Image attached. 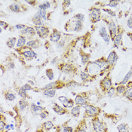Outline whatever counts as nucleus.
Instances as JSON below:
<instances>
[{
	"instance_id": "a211bd4d",
	"label": "nucleus",
	"mask_w": 132,
	"mask_h": 132,
	"mask_svg": "<svg viewBox=\"0 0 132 132\" xmlns=\"http://www.w3.org/2000/svg\"><path fill=\"white\" fill-rule=\"evenodd\" d=\"M73 67L72 65L70 64H63L62 67H61V71L64 73H67V74H70L73 72Z\"/></svg>"
},
{
	"instance_id": "39448f33",
	"label": "nucleus",
	"mask_w": 132,
	"mask_h": 132,
	"mask_svg": "<svg viewBox=\"0 0 132 132\" xmlns=\"http://www.w3.org/2000/svg\"><path fill=\"white\" fill-rule=\"evenodd\" d=\"M89 15L91 18V21L92 23H97L101 20V9L96 8V7H92L89 10Z\"/></svg>"
},
{
	"instance_id": "c03bdc74",
	"label": "nucleus",
	"mask_w": 132,
	"mask_h": 132,
	"mask_svg": "<svg viewBox=\"0 0 132 132\" xmlns=\"http://www.w3.org/2000/svg\"><path fill=\"white\" fill-rule=\"evenodd\" d=\"M63 132H74V130L70 126L65 125V126H63Z\"/></svg>"
},
{
	"instance_id": "20e7f679",
	"label": "nucleus",
	"mask_w": 132,
	"mask_h": 132,
	"mask_svg": "<svg viewBox=\"0 0 132 132\" xmlns=\"http://www.w3.org/2000/svg\"><path fill=\"white\" fill-rule=\"evenodd\" d=\"M83 28V23L77 20L75 18H72L70 20L67 25H65V29L67 30H72L76 32H79Z\"/></svg>"
},
{
	"instance_id": "3c124183",
	"label": "nucleus",
	"mask_w": 132,
	"mask_h": 132,
	"mask_svg": "<svg viewBox=\"0 0 132 132\" xmlns=\"http://www.w3.org/2000/svg\"><path fill=\"white\" fill-rule=\"evenodd\" d=\"M26 27H26L25 25H23V24H17V25L15 26V28L18 29V30H24Z\"/></svg>"
},
{
	"instance_id": "7c9ffc66",
	"label": "nucleus",
	"mask_w": 132,
	"mask_h": 132,
	"mask_svg": "<svg viewBox=\"0 0 132 132\" xmlns=\"http://www.w3.org/2000/svg\"><path fill=\"white\" fill-rule=\"evenodd\" d=\"M119 132H128V125L126 123H122L117 126Z\"/></svg>"
},
{
	"instance_id": "dca6fc26",
	"label": "nucleus",
	"mask_w": 132,
	"mask_h": 132,
	"mask_svg": "<svg viewBox=\"0 0 132 132\" xmlns=\"http://www.w3.org/2000/svg\"><path fill=\"white\" fill-rule=\"evenodd\" d=\"M61 32L56 29H54L53 32L50 35V40L53 42H57L58 41L61 39Z\"/></svg>"
},
{
	"instance_id": "c85d7f7f",
	"label": "nucleus",
	"mask_w": 132,
	"mask_h": 132,
	"mask_svg": "<svg viewBox=\"0 0 132 132\" xmlns=\"http://www.w3.org/2000/svg\"><path fill=\"white\" fill-rule=\"evenodd\" d=\"M5 98L7 101H13L16 99V96L14 94H13L12 92H5Z\"/></svg>"
},
{
	"instance_id": "aec40b11",
	"label": "nucleus",
	"mask_w": 132,
	"mask_h": 132,
	"mask_svg": "<svg viewBox=\"0 0 132 132\" xmlns=\"http://www.w3.org/2000/svg\"><path fill=\"white\" fill-rule=\"evenodd\" d=\"M122 32H119L117 34V36H116V38L114 39L113 40V45L114 47L116 48H119L120 44H121V42H122Z\"/></svg>"
},
{
	"instance_id": "09e8293b",
	"label": "nucleus",
	"mask_w": 132,
	"mask_h": 132,
	"mask_svg": "<svg viewBox=\"0 0 132 132\" xmlns=\"http://www.w3.org/2000/svg\"><path fill=\"white\" fill-rule=\"evenodd\" d=\"M127 25H128V28L132 29V15H131L130 18L127 20Z\"/></svg>"
},
{
	"instance_id": "a19ab883",
	"label": "nucleus",
	"mask_w": 132,
	"mask_h": 132,
	"mask_svg": "<svg viewBox=\"0 0 132 132\" xmlns=\"http://www.w3.org/2000/svg\"><path fill=\"white\" fill-rule=\"evenodd\" d=\"M73 18H75L76 20L80 21L81 23H83L84 20H85V15L82 14H76Z\"/></svg>"
},
{
	"instance_id": "f704fd0d",
	"label": "nucleus",
	"mask_w": 132,
	"mask_h": 132,
	"mask_svg": "<svg viewBox=\"0 0 132 132\" xmlns=\"http://www.w3.org/2000/svg\"><path fill=\"white\" fill-rule=\"evenodd\" d=\"M80 77H81V80L85 82L91 81V77L89 76V75L87 72H85V71L80 72Z\"/></svg>"
},
{
	"instance_id": "f03ea898",
	"label": "nucleus",
	"mask_w": 132,
	"mask_h": 132,
	"mask_svg": "<svg viewBox=\"0 0 132 132\" xmlns=\"http://www.w3.org/2000/svg\"><path fill=\"white\" fill-rule=\"evenodd\" d=\"M85 108V117H91L94 118L96 116H98L101 113V109L95 106L92 104L88 103L84 106Z\"/></svg>"
},
{
	"instance_id": "412c9836",
	"label": "nucleus",
	"mask_w": 132,
	"mask_h": 132,
	"mask_svg": "<svg viewBox=\"0 0 132 132\" xmlns=\"http://www.w3.org/2000/svg\"><path fill=\"white\" fill-rule=\"evenodd\" d=\"M80 110H81V106L76 105V106H73V107L72 108L70 113H71V115L73 117L77 118V117H79V115H80Z\"/></svg>"
},
{
	"instance_id": "a878e982",
	"label": "nucleus",
	"mask_w": 132,
	"mask_h": 132,
	"mask_svg": "<svg viewBox=\"0 0 132 132\" xmlns=\"http://www.w3.org/2000/svg\"><path fill=\"white\" fill-rule=\"evenodd\" d=\"M81 63L82 64L84 65H87L90 61H89V59H90V55L88 54H86V53H81Z\"/></svg>"
},
{
	"instance_id": "4c0bfd02",
	"label": "nucleus",
	"mask_w": 132,
	"mask_h": 132,
	"mask_svg": "<svg viewBox=\"0 0 132 132\" xmlns=\"http://www.w3.org/2000/svg\"><path fill=\"white\" fill-rule=\"evenodd\" d=\"M45 74H46V76L48 77V79L49 80H53L54 79V72H53V70L51 69L46 70Z\"/></svg>"
},
{
	"instance_id": "6e6552de",
	"label": "nucleus",
	"mask_w": 132,
	"mask_h": 132,
	"mask_svg": "<svg viewBox=\"0 0 132 132\" xmlns=\"http://www.w3.org/2000/svg\"><path fill=\"white\" fill-rule=\"evenodd\" d=\"M35 30L37 35L39 36V38H42V39L46 38L49 34V29L45 26L35 27Z\"/></svg>"
},
{
	"instance_id": "6e6d98bb",
	"label": "nucleus",
	"mask_w": 132,
	"mask_h": 132,
	"mask_svg": "<svg viewBox=\"0 0 132 132\" xmlns=\"http://www.w3.org/2000/svg\"><path fill=\"white\" fill-rule=\"evenodd\" d=\"M63 45H64V43H63V42L62 41L57 43V46H58V47H60V48L63 47Z\"/></svg>"
},
{
	"instance_id": "bb28decb",
	"label": "nucleus",
	"mask_w": 132,
	"mask_h": 132,
	"mask_svg": "<svg viewBox=\"0 0 132 132\" xmlns=\"http://www.w3.org/2000/svg\"><path fill=\"white\" fill-rule=\"evenodd\" d=\"M132 76V70H130V71L128 72V73L125 75V76L124 77V79H123V80H122L119 84L120 85H125L129 80H130V79L131 78Z\"/></svg>"
},
{
	"instance_id": "79ce46f5",
	"label": "nucleus",
	"mask_w": 132,
	"mask_h": 132,
	"mask_svg": "<svg viewBox=\"0 0 132 132\" xmlns=\"http://www.w3.org/2000/svg\"><path fill=\"white\" fill-rule=\"evenodd\" d=\"M119 1H110L108 3V5L112 8H116L119 5Z\"/></svg>"
},
{
	"instance_id": "0eeeda50",
	"label": "nucleus",
	"mask_w": 132,
	"mask_h": 132,
	"mask_svg": "<svg viewBox=\"0 0 132 132\" xmlns=\"http://www.w3.org/2000/svg\"><path fill=\"white\" fill-rule=\"evenodd\" d=\"M100 86H101V88L103 92L106 93V92H108V90L112 87V80H111L110 77L108 76L104 77L100 82Z\"/></svg>"
},
{
	"instance_id": "f257e3e1",
	"label": "nucleus",
	"mask_w": 132,
	"mask_h": 132,
	"mask_svg": "<svg viewBox=\"0 0 132 132\" xmlns=\"http://www.w3.org/2000/svg\"><path fill=\"white\" fill-rule=\"evenodd\" d=\"M101 67L94 61H90L87 64L85 70V72H87L92 79L96 78V76H97L101 72Z\"/></svg>"
},
{
	"instance_id": "b1692460",
	"label": "nucleus",
	"mask_w": 132,
	"mask_h": 132,
	"mask_svg": "<svg viewBox=\"0 0 132 132\" xmlns=\"http://www.w3.org/2000/svg\"><path fill=\"white\" fill-rule=\"evenodd\" d=\"M56 89H46L43 91V94L47 97H54L56 94Z\"/></svg>"
},
{
	"instance_id": "9d476101",
	"label": "nucleus",
	"mask_w": 132,
	"mask_h": 132,
	"mask_svg": "<svg viewBox=\"0 0 132 132\" xmlns=\"http://www.w3.org/2000/svg\"><path fill=\"white\" fill-rule=\"evenodd\" d=\"M36 30L35 28H32L31 27H27L24 30H21V35L23 36H24L26 39L27 38H32L34 36H36Z\"/></svg>"
},
{
	"instance_id": "2f4dec72",
	"label": "nucleus",
	"mask_w": 132,
	"mask_h": 132,
	"mask_svg": "<svg viewBox=\"0 0 132 132\" xmlns=\"http://www.w3.org/2000/svg\"><path fill=\"white\" fill-rule=\"evenodd\" d=\"M16 42H17V39L15 37H12L10 38L9 40L6 42V45L9 48H12L14 47V45H16Z\"/></svg>"
},
{
	"instance_id": "ddd939ff",
	"label": "nucleus",
	"mask_w": 132,
	"mask_h": 132,
	"mask_svg": "<svg viewBox=\"0 0 132 132\" xmlns=\"http://www.w3.org/2000/svg\"><path fill=\"white\" fill-rule=\"evenodd\" d=\"M30 110L31 112L33 115H39L41 112L45 110V108L40 106H38L37 104H36L34 103H32L30 104Z\"/></svg>"
},
{
	"instance_id": "423d86ee",
	"label": "nucleus",
	"mask_w": 132,
	"mask_h": 132,
	"mask_svg": "<svg viewBox=\"0 0 132 132\" xmlns=\"http://www.w3.org/2000/svg\"><path fill=\"white\" fill-rule=\"evenodd\" d=\"M88 96L86 95V93H81L77 94L75 98V103L81 107H84L88 103Z\"/></svg>"
},
{
	"instance_id": "4d7b16f0",
	"label": "nucleus",
	"mask_w": 132,
	"mask_h": 132,
	"mask_svg": "<svg viewBox=\"0 0 132 132\" xmlns=\"http://www.w3.org/2000/svg\"><path fill=\"white\" fill-rule=\"evenodd\" d=\"M28 83H29V84L31 86H32V85H35V83H34V82H33L32 81H31V80H29V81H28Z\"/></svg>"
},
{
	"instance_id": "de8ad7c7",
	"label": "nucleus",
	"mask_w": 132,
	"mask_h": 132,
	"mask_svg": "<svg viewBox=\"0 0 132 132\" xmlns=\"http://www.w3.org/2000/svg\"><path fill=\"white\" fill-rule=\"evenodd\" d=\"M22 88H23L25 91H31L32 90V88L30 84H25L24 85L22 86Z\"/></svg>"
},
{
	"instance_id": "2eb2a0df",
	"label": "nucleus",
	"mask_w": 132,
	"mask_h": 132,
	"mask_svg": "<svg viewBox=\"0 0 132 132\" xmlns=\"http://www.w3.org/2000/svg\"><path fill=\"white\" fill-rule=\"evenodd\" d=\"M53 110L56 113L59 114V115H64V114H67L68 113V110L67 109L64 108V107H62L60 105H58L57 103H54V106H53Z\"/></svg>"
},
{
	"instance_id": "37998d69",
	"label": "nucleus",
	"mask_w": 132,
	"mask_h": 132,
	"mask_svg": "<svg viewBox=\"0 0 132 132\" xmlns=\"http://www.w3.org/2000/svg\"><path fill=\"white\" fill-rule=\"evenodd\" d=\"M6 123L5 122H4V120L1 119L0 120V132H4L5 131V128L6 126Z\"/></svg>"
},
{
	"instance_id": "9b49d317",
	"label": "nucleus",
	"mask_w": 132,
	"mask_h": 132,
	"mask_svg": "<svg viewBox=\"0 0 132 132\" xmlns=\"http://www.w3.org/2000/svg\"><path fill=\"white\" fill-rule=\"evenodd\" d=\"M108 29H109V32H110V39L113 41L114 39L116 38V36H117V34H118L117 27H116V25L114 21H111V22L108 23Z\"/></svg>"
},
{
	"instance_id": "f8f14e48",
	"label": "nucleus",
	"mask_w": 132,
	"mask_h": 132,
	"mask_svg": "<svg viewBox=\"0 0 132 132\" xmlns=\"http://www.w3.org/2000/svg\"><path fill=\"white\" fill-rule=\"evenodd\" d=\"M24 48V50L21 52V54L23 55V57H24L25 58H27V59H29V60L30 61L32 59L36 58V57H37L36 54L32 51L30 48L26 47V48Z\"/></svg>"
},
{
	"instance_id": "49530a36",
	"label": "nucleus",
	"mask_w": 132,
	"mask_h": 132,
	"mask_svg": "<svg viewBox=\"0 0 132 132\" xmlns=\"http://www.w3.org/2000/svg\"><path fill=\"white\" fill-rule=\"evenodd\" d=\"M103 10L105 12H106L107 14H109L110 16H112V17H114V16H116V13H115V11H113L110 10V9H103Z\"/></svg>"
},
{
	"instance_id": "473e14b6",
	"label": "nucleus",
	"mask_w": 132,
	"mask_h": 132,
	"mask_svg": "<svg viewBox=\"0 0 132 132\" xmlns=\"http://www.w3.org/2000/svg\"><path fill=\"white\" fill-rule=\"evenodd\" d=\"M123 96L125 97L128 101L132 102V87L129 88H127V90L124 93Z\"/></svg>"
},
{
	"instance_id": "8fccbe9b",
	"label": "nucleus",
	"mask_w": 132,
	"mask_h": 132,
	"mask_svg": "<svg viewBox=\"0 0 132 132\" xmlns=\"http://www.w3.org/2000/svg\"><path fill=\"white\" fill-rule=\"evenodd\" d=\"M70 3H71L70 1H64V2H63V10L65 9V7H66V9L68 8V7L70 5Z\"/></svg>"
},
{
	"instance_id": "6ab92c4d",
	"label": "nucleus",
	"mask_w": 132,
	"mask_h": 132,
	"mask_svg": "<svg viewBox=\"0 0 132 132\" xmlns=\"http://www.w3.org/2000/svg\"><path fill=\"white\" fill-rule=\"evenodd\" d=\"M29 103L27 101L26 99H21L18 103V108L20 111H23L25 110L28 106H29Z\"/></svg>"
},
{
	"instance_id": "ea45409f",
	"label": "nucleus",
	"mask_w": 132,
	"mask_h": 132,
	"mask_svg": "<svg viewBox=\"0 0 132 132\" xmlns=\"http://www.w3.org/2000/svg\"><path fill=\"white\" fill-rule=\"evenodd\" d=\"M37 14L39 15V17H40L42 20H46L47 19V13H46V11L39 10V11L37 12Z\"/></svg>"
},
{
	"instance_id": "7ed1b4c3",
	"label": "nucleus",
	"mask_w": 132,
	"mask_h": 132,
	"mask_svg": "<svg viewBox=\"0 0 132 132\" xmlns=\"http://www.w3.org/2000/svg\"><path fill=\"white\" fill-rule=\"evenodd\" d=\"M92 124L94 132H108V128L106 123L101 122L98 116L92 118Z\"/></svg>"
},
{
	"instance_id": "72a5a7b5",
	"label": "nucleus",
	"mask_w": 132,
	"mask_h": 132,
	"mask_svg": "<svg viewBox=\"0 0 132 132\" xmlns=\"http://www.w3.org/2000/svg\"><path fill=\"white\" fill-rule=\"evenodd\" d=\"M18 94L19 96H20V97L22 99H27V98H28V95L27 94V91H25L23 88H22V87L20 88L18 90Z\"/></svg>"
},
{
	"instance_id": "58836bf2",
	"label": "nucleus",
	"mask_w": 132,
	"mask_h": 132,
	"mask_svg": "<svg viewBox=\"0 0 132 132\" xmlns=\"http://www.w3.org/2000/svg\"><path fill=\"white\" fill-rule=\"evenodd\" d=\"M106 94H107L108 97H113V96H115L117 93H116V88H115L114 87H112V88H110L108 90V92H106Z\"/></svg>"
},
{
	"instance_id": "13d9d810",
	"label": "nucleus",
	"mask_w": 132,
	"mask_h": 132,
	"mask_svg": "<svg viewBox=\"0 0 132 132\" xmlns=\"http://www.w3.org/2000/svg\"><path fill=\"white\" fill-rule=\"evenodd\" d=\"M36 132H44V131H43V129H42V128H40V129H38Z\"/></svg>"
},
{
	"instance_id": "1a4fd4ad",
	"label": "nucleus",
	"mask_w": 132,
	"mask_h": 132,
	"mask_svg": "<svg viewBox=\"0 0 132 132\" xmlns=\"http://www.w3.org/2000/svg\"><path fill=\"white\" fill-rule=\"evenodd\" d=\"M118 59H119V56L116 54V51H111L110 53V54L108 55L107 58H106V61H107V63H108L110 67H112V68L114 67V65L116 64V63L117 62Z\"/></svg>"
},
{
	"instance_id": "5fc2aeb1",
	"label": "nucleus",
	"mask_w": 132,
	"mask_h": 132,
	"mask_svg": "<svg viewBox=\"0 0 132 132\" xmlns=\"http://www.w3.org/2000/svg\"><path fill=\"white\" fill-rule=\"evenodd\" d=\"M9 68L11 69V70H13L15 67H14V62H10L9 63Z\"/></svg>"
},
{
	"instance_id": "c756f323",
	"label": "nucleus",
	"mask_w": 132,
	"mask_h": 132,
	"mask_svg": "<svg viewBox=\"0 0 132 132\" xmlns=\"http://www.w3.org/2000/svg\"><path fill=\"white\" fill-rule=\"evenodd\" d=\"M9 9L11 11L14 12V13H19V12H20V11H21L20 5H18V4H17V3L10 5L9 7Z\"/></svg>"
},
{
	"instance_id": "c9c22d12",
	"label": "nucleus",
	"mask_w": 132,
	"mask_h": 132,
	"mask_svg": "<svg viewBox=\"0 0 132 132\" xmlns=\"http://www.w3.org/2000/svg\"><path fill=\"white\" fill-rule=\"evenodd\" d=\"M51 7V4L49 2H45L43 4H41L39 5V10L42 11H46L47 9H50Z\"/></svg>"
},
{
	"instance_id": "864d4df0",
	"label": "nucleus",
	"mask_w": 132,
	"mask_h": 132,
	"mask_svg": "<svg viewBox=\"0 0 132 132\" xmlns=\"http://www.w3.org/2000/svg\"><path fill=\"white\" fill-rule=\"evenodd\" d=\"M67 99H68V98H67V97H65V96H60V97H58V100H59L62 103H63L64 101H66Z\"/></svg>"
},
{
	"instance_id": "603ef678",
	"label": "nucleus",
	"mask_w": 132,
	"mask_h": 132,
	"mask_svg": "<svg viewBox=\"0 0 132 132\" xmlns=\"http://www.w3.org/2000/svg\"><path fill=\"white\" fill-rule=\"evenodd\" d=\"M0 26H1V28H4L5 30H6L7 29V27H8V26H9V24L6 23V22H4V21H1V23H0Z\"/></svg>"
},
{
	"instance_id": "cd10ccee",
	"label": "nucleus",
	"mask_w": 132,
	"mask_h": 132,
	"mask_svg": "<svg viewBox=\"0 0 132 132\" xmlns=\"http://www.w3.org/2000/svg\"><path fill=\"white\" fill-rule=\"evenodd\" d=\"M54 124L52 123L51 121H47V122H44L42 124V129H45V131H50L51 129H52L54 128Z\"/></svg>"
},
{
	"instance_id": "4be33fe9",
	"label": "nucleus",
	"mask_w": 132,
	"mask_h": 132,
	"mask_svg": "<svg viewBox=\"0 0 132 132\" xmlns=\"http://www.w3.org/2000/svg\"><path fill=\"white\" fill-rule=\"evenodd\" d=\"M32 23L36 25V27H39V26H43V22L42 19L39 17V15L36 13V14L32 18Z\"/></svg>"
},
{
	"instance_id": "a18cd8bd",
	"label": "nucleus",
	"mask_w": 132,
	"mask_h": 132,
	"mask_svg": "<svg viewBox=\"0 0 132 132\" xmlns=\"http://www.w3.org/2000/svg\"><path fill=\"white\" fill-rule=\"evenodd\" d=\"M48 116V112H47L46 110L42 112L40 114H39V116H40V118L42 119H45L47 118Z\"/></svg>"
},
{
	"instance_id": "393cba45",
	"label": "nucleus",
	"mask_w": 132,
	"mask_h": 132,
	"mask_svg": "<svg viewBox=\"0 0 132 132\" xmlns=\"http://www.w3.org/2000/svg\"><path fill=\"white\" fill-rule=\"evenodd\" d=\"M27 39L23 36H20L18 37V42H17V47L20 48L21 47H23L25 45H27Z\"/></svg>"
},
{
	"instance_id": "4468645a",
	"label": "nucleus",
	"mask_w": 132,
	"mask_h": 132,
	"mask_svg": "<svg viewBox=\"0 0 132 132\" xmlns=\"http://www.w3.org/2000/svg\"><path fill=\"white\" fill-rule=\"evenodd\" d=\"M99 34L100 36H101V38L104 40V42L106 43V44H109L110 43V35H108L106 30V27H101L100 30H99Z\"/></svg>"
},
{
	"instance_id": "f3484780",
	"label": "nucleus",
	"mask_w": 132,
	"mask_h": 132,
	"mask_svg": "<svg viewBox=\"0 0 132 132\" xmlns=\"http://www.w3.org/2000/svg\"><path fill=\"white\" fill-rule=\"evenodd\" d=\"M87 131V125L85 119H82L79 122L78 126L74 130V132H86Z\"/></svg>"
},
{
	"instance_id": "5701e85b",
	"label": "nucleus",
	"mask_w": 132,
	"mask_h": 132,
	"mask_svg": "<svg viewBox=\"0 0 132 132\" xmlns=\"http://www.w3.org/2000/svg\"><path fill=\"white\" fill-rule=\"evenodd\" d=\"M39 45H40V42H39V41L37 40V39L30 40L29 42H27V46L30 48H37Z\"/></svg>"
},
{
	"instance_id": "e433bc0d",
	"label": "nucleus",
	"mask_w": 132,
	"mask_h": 132,
	"mask_svg": "<svg viewBox=\"0 0 132 132\" xmlns=\"http://www.w3.org/2000/svg\"><path fill=\"white\" fill-rule=\"evenodd\" d=\"M116 93L118 94H124V93L125 92V91L127 90V88L125 85H119L116 88Z\"/></svg>"
}]
</instances>
